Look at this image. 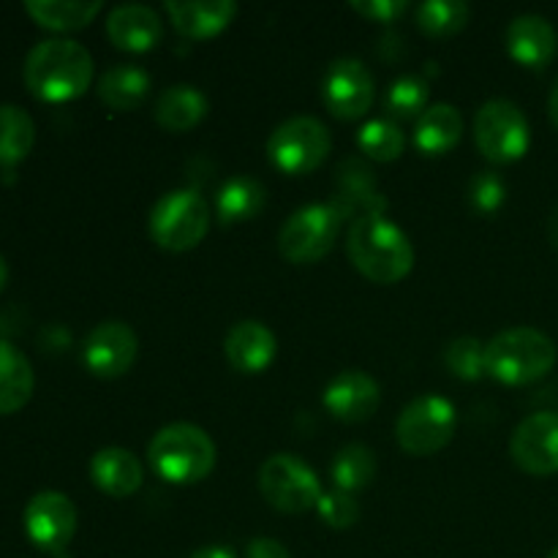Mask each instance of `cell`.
Segmentation results:
<instances>
[{"instance_id":"6da1fadb","label":"cell","mask_w":558,"mask_h":558,"mask_svg":"<svg viewBox=\"0 0 558 558\" xmlns=\"http://www.w3.org/2000/svg\"><path fill=\"white\" fill-rule=\"evenodd\" d=\"M90 52L71 38H47L25 58V85L41 101H74L90 87Z\"/></svg>"},{"instance_id":"7a4b0ae2","label":"cell","mask_w":558,"mask_h":558,"mask_svg":"<svg viewBox=\"0 0 558 558\" xmlns=\"http://www.w3.org/2000/svg\"><path fill=\"white\" fill-rule=\"evenodd\" d=\"M352 265L374 283H398L412 272L414 248L407 234L385 216L352 221L347 234Z\"/></svg>"},{"instance_id":"3957f363","label":"cell","mask_w":558,"mask_h":558,"mask_svg":"<svg viewBox=\"0 0 558 558\" xmlns=\"http://www.w3.org/2000/svg\"><path fill=\"white\" fill-rule=\"evenodd\" d=\"M150 469L172 485H194L210 477L218 450L210 436L194 423H172L147 445Z\"/></svg>"},{"instance_id":"277c9868","label":"cell","mask_w":558,"mask_h":558,"mask_svg":"<svg viewBox=\"0 0 558 558\" xmlns=\"http://www.w3.org/2000/svg\"><path fill=\"white\" fill-rule=\"evenodd\" d=\"M556 365V343L534 327H510L485 343V371L501 385L523 387Z\"/></svg>"},{"instance_id":"5b68a950","label":"cell","mask_w":558,"mask_h":558,"mask_svg":"<svg viewBox=\"0 0 558 558\" xmlns=\"http://www.w3.org/2000/svg\"><path fill=\"white\" fill-rule=\"evenodd\" d=\"M210 205L196 191L178 189L163 194L153 205L147 232H150L153 243L161 245L163 251L183 254L205 240V234L210 232Z\"/></svg>"},{"instance_id":"8992f818","label":"cell","mask_w":558,"mask_h":558,"mask_svg":"<svg viewBox=\"0 0 558 558\" xmlns=\"http://www.w3.org/2000/svg\"><path fill=\"white\" fill-rule=\"evenodd\" d=\"M259 490L270 507L287 515L316 510L322 499V485L314 469L292 452L270 456L259 466Z\"/></svg>"},{"instance_id":"52a82bcc","label":"cell","mask_w":558,"mask_h":558,"mask_svg":"<svg viewBox=\"0 0 558 558\" xmlns=\"http://www.w3.org/2000/svg\"><path fill=\"white\" fill-rule=\"evenodd\" d=\"M343 229V216L332 205H308L294 210L278 232V251L292 265H314L330 254Z\"/></svg>"},{"instance_id":"ba28073f","label":"cell","mask_w":558,"mask_h":558,"mask_svg":"<svg viewBox=\"0 0 558 558\" xmlns=\"http://www.w3.org/2000/svg\"><path fill=\"white\" fill-rule=\"evenodd\" d=\"M477 150L494 163H510L526 156L532 131L523 109L510 98H490L474 118Z\"/></svg>"},{"instance_id":"9c48e42d","label":"cell","mask_w":558,"mask_h":558,"mask_svg":"<svg viewBox=\"0 0 558 558\" xmlns=\"http://www.w3.org/2000/svg\"><path fill=\"white\" fill-rule=\"evenodd\" d=\"M458 412L447 398L423 396L407 403L396 423V439L403 452L425 458L450 445L456 436Z\"/></svg>"},{"instance_id":"30bf717a","label":"cell","mask_w":558,"mask_h":558,"mask_svg":"<svg viewBox=\"0 0 558 558\" xmlns=\"http://www.w3.org/2000/svg\"><path fill=\"white\" fill-rule=\"evenodd\" d=\"M330 131L311 114H298L278 125L267 140L272 167L287 174H308L325 163L330 153Z\"/></svg>"},{"instance_id":"8fae6325","label":"cell","mask_w":558,"mask_h":558,"mask_svg":"<svg viewBox=\"0 0 558 558\" xmlns=\"http://www.w3.org/2000/svg\"><path fill=\"white\" fill-rule=\"evenodd\" d=\"M25 532L36 548L63 556L76 532V507L60 490H41L25 507Z\"/></svg>"},{"instance_id":"7c38bea8","label":"cell","mask_w":558,"mask_h":558,"mask_svg":"<svg viewBox=\"0 0 558 558\" xmlns=\"http://www.w3.org/2000/svg\"><path fill=\"white\" fill-rule=\"evenodd\" d=\"M322 98L338 120L363 118L374 104V76L368 65L357 58L336 60L322 82Z\"/></svg>"},{"instance_id":"4fadbf2b","label":"cell","mask_w":558,"mask_h":558,"mask_svg":"<svg viewBox=\"0 0 558 558\" xmlns=\"http://www.w3.org/2000/svg\"><path fill=\"white\" fill-rule=\"evenodd\" d=\"M510 456L534 477H548L558 472V414L537 412L518 423L510 439Z\"/></svg>"},{"instance_id":"5bb4252c","label":"cell","mask_w":558,"mask_h":558,"mask_svg":"<svg viewBox=\"0 0 558 558\" xmlns=\"http://www.w3.org/2000/svg\"><path fill=\"white\" fill-rule=\"evenodd\" d=\"M140 341L125 322H101L93 327L82 347V363L98 379H118L134 365Z\"/></svg>"},{"instance_id":"9a60e30c","label":"cell","mask_w":558,"mask_h":558,"mask_svg":"<svg viewBox=\"0 0 558 558\" xmlns=\"http://www.w3.org/2000/svg\"><path fill=\"white\" fill-rule=\"evenodd\" d=\"M332 205L343 216V221H360L368 216H385L387 199L376 189V178L363 158H349L338 167L336 196Z\"/></svg>"},{"instance_id":"2e32d148","label":"cell","mask_w":558,"mask_h":558,"mask_svg":"<svg viewBox=\"0 0 558 558\" xmlns=\"http://www.w3.org/2000/svg\"><path fill=\"white\" fill-rule=\"evenodd\" d=\"M322 403L341 423H365L379 409L381 390L363 371H343L325 387Z\"/></svg>"},{"instance_id":"e0dca14e","label":"cell","mask_w":558,"mask_h":558,"mask_svg":"<svg viewBox=\"0 0 558 558\" xmlns=\"http://www.w3.org/2000/svg\"><path fill=\"white\" fill-rule=\"evenodd\" d=\"M107 36L114 47L125 52H150L161 44L163 22L150 5L125 3L109 11Z\"/></svg>"},{"instance_id":"ac0fdd59","label":"cell","mask_w":558,"mask_h":558,"mask_svg":"<svg viewBox=\"0 0 558 558\" xmlns=\"http://www.w3.org/2000/svg\"><path fill=\"white\" fill-rule=\"evenodd\" d=\"M229 365L240 374H262L272 365L278 352V341L267 325L256 319L238 322L223 341Z\"/></svg>"},{"instance_id":"d6986e66","label":"cell","mask_w":558,"mask_h":558,"mask_svg":"<svg viewBox=\"0 0 558 558\" xmlns=\"http://www.w3.org/2000/svg\"><path fill=\"white\" fill-rule=\"evenodd\" d=\"M90 480L101 494L112 499H125L136 494L145 483V466L140 458L123 447H104L90 461Z\"/></svg>"},{"instance_id":"ffe728a7","label":"cell","mask_w":558,"mask_h":558,"mask_svg":"<svg viewBox=\"0 0 558 558\" xmlns=\"http://www.w3.org/2000/svg\"><path fill=\"white\" fill-rule=\"evenodd\" d=\"M558 47V36L545 16L521 14L507 27V49L512 60L529 69H543L554 60Z\"/></svg>"},{"instance_id":"44dd1931","label":"cell","mask_w":558,"mask_h":558,"mask_svg":"<svg viewBox=\"0 0 558 558\" xmlns=\"http://www.w3.org/2000/svg\"><path fill=\"white\" fill-rule=\"evenodd\" d=\"M167 14L174 31L185 38H213L227 31L238 16V3L232 0H169Z\"/></svg>"},{"instance_id":"7402d4cb","label":"cell","mask_w":558,"mask_h":558,"mask_svg":"<svg viewBox=\"0 0 558 558\" xmlns=\"http://www.w3.org/2000/svg\"><path fill=\"white\" fill-rule=\"evenodd\" d=\"M207 109H210V104H207L205 93L196 90L194 85H174L156 98L153 114L163 131L183 134V131H191L202 123Z\"/></svg>"},{"instance_id":"603a6c76","label":"cell","mask_w":558,"mask_h":558,"mask_svg":"<svg viewBox=\"0 0 558 558\" xmlns=\"http://www.w3.org/2000/svg\"><path fill=\"white\" fill-rule=\"evenodd\" d=\"M33 365L11 341L0 338V414H14L33 398Z\"/></svg>"},{"instance_id":"cb8c5ba5","label":"cell","mask_w":558,"mask_h":558,"mask_svg":"<svg viewBox=\"0 0 558 558\" xmlns=\"http://www.w3.org/2000/svg\"><path fill=\"white\" fill-rule=\"evenodd\" d=\"M463 118L450 104H434L425 109L414 129V145L425 156H445L461 142Z\"/></svg>"},{"instance_id":"d4e9b609","label":"cell","mask_w":558,"mask_h":558,"mask_svg":"<svg viewBox=\"0 0 558 558\" xmlns=\"http://www.w3.org/2000/svg\"><path fill=\"white\" fill-rule=\"evenodd\" d=\"M150 96V74L140 65H112L98 80V98L114 112H131Z\"/></svg>"},{"instance_id":"484cf974","label":"cell","mask_w":558,"mask_h":558,"mask_svg":"<svg viewBox=\"0 0 558 558\" xmlns=\"http://www.w3.org/2000/svg\"><path fill=\"white\" fill-rule=\"evenodd\" d=\"M104 5L98 0H27L25 11L36 20V25L47 31L69 33L82 31L98 16Z\"/></svg>"},{"instance_id":"4316f807","label":"cell","mask_w":558,"mask_h":558,"mask_svg":"<svg viewBox=\"0 0 558 558\" xmlns=\"http://www.w3.org/2000/svg\"><path fill=\"white\" fill-rule=\"evenodd\" d=\"M267 191L259 180L248 178V174H238V178L227 180L218 191L216 210L221 223H240L251 221L265 210Z\"/></svg>"},{"instance_id":"83f0119b","label":"cell","mask_w":558,"mask_h":558,"mask_svg":"<svg viewBox=\"0 0 558 558\" xmlns=\"http://www.w3.org/2000/svg\"><path fill=\"white\" fill-rule=\"evenodd\" d=\"M36 145V123L16 104H0V167L11 169L25 161Z\"/></svg>"},{"instance_id":"f1b7e54d","label":"cell","mask_w":558,"mask_h":558,"mask_svg":"<svg viewBox=\"0 0 558 558\" xmlns=\"http://www.w3.org/2000/svg\"><path fill=\"white\" fill-rule=\"evenodd\" d=\"M376 477V456L371 447L365 445H347L338 450L336 461H332V483L336 490L343 494H357V490L368 488Z\"/></svg>"},{"instance_id":"f546056e","label":"cell","mask_w":558,"mask_h":558,"mask_svg":"<svg viewBox=\"0 0 558 558\" xmlns=\"http://www.w3.org/2000/svg\"><path fill=\"white\" fill-rule=\"evenodd\" d=\"M469 14L472 11L463 0H425L414 11V20L425 36L450 38L466 27Z\"/></svg>"},{"instance_id":"4dcf8cb0","label":"cell","mask_w":558,"mask_h":558,"mask_svg":"<svg viewBox=\"0 0 558 558\" xmlns=\"http://www.w3.org/2000/svg\"><path fill=\"white\" fill-rule=\"evenodd\" d=\"M357 145L371 161H396L407 147V134L392 118H374L357 131Z\"/></svg>"},{"instance_id":"1f68e13d","label":"cell","mask_w":558,"mask_h":558,"mask_svg":"<svg viewBox=\"0 0 558 558\" xmlns=\"http://www.w3.org/2000/svg\"><path fill=\"white\" fill-rule=\"evenodd\" d=\"M428 82L417 74L398 76L385 93V109L392 118H417L428 109Z\"/></svg>"},{"instance_id":"d6a6232c","label":"cell","mask_w":558,"mask_h":558,"mask_svg":"<svg viewBox=\"0 0 558 558\" xmlns=\"http://www.w3.org/2000/svg\"><path fill=\"white\" fill-rule=\"evenodd\" d=\"M445 365L452 376L463 381H477L488 374L485 371V347L472 336L456 338V341L447 343Z\"/></svg>"},{"instance_id":"836d02e7","label":"cell","mask_w":558,"mask_h":558,"mask_svg":"<svg viewBox=\"0 0 558 558\" xmlns=\"http://www.w3.org/2000/svg\"><path fill=\"white\" fill-rule=\"evenodd\" d=\"M322 521L330 529H352L360 521V505L352 494H343V490H330V494H322L319 505H316Z\"/></svg>"},{"instance_id":"e575fe53","label":"cell","mask_w":558,"mask_h":558,"mask_svg":"<svg viewBox=\"0 0 558 558\" xmlns=\"http://www.w3.org/2000/svg\"><path fill=\"white\" fill-rule=\"evenodd\" d=\"M507 185L505 180L496 172H480L477 178L469 185V199H472L474 210H480L483 216H494L501 205H505Z\"/></svg>"},{"instance_id":"d590c367","label":"cell","mask_w":558,"mask_h":558,"mask_svg":"<svg viewBox=\"0 0 558 558\" xmlns=\"http://www.w3.org/2000/svg\"><path fill=\"white\" fill-rule=\"evenodd\" d=\"M352 9L357 11L363 20L381 22V25H390L398 16H403L409 11L407 0H354Z\"/></svg>"},{"instance_id":"8d00e7d4","label":"cell","mask_w":558,"mask_h":558,"mask_svg":"<svg viewBox=\"0 0 558 558\" xmlns=\"http://www.w3.org/2000/svg\"><path fill=\"white\" fill-rule=\"evenodd\" d=\"M245 558H292L278 539L272 537H254L245 548Z\"/></svg>"},{"instance_id":"74e56055","label":"cell","mask_w":558,"mask_h":558,"mask_svg":"<svg viewBox=\"0 0 558 558\" xmlns=\"http://www.w3.org/2000/svg\"><path fill=\"white\" fill-rule=\"evenodd\" d=\"M189 558H234V554L229 548H218V545H210V548H199L196 554H191Z\"/></svg>"},{"instance_id":"f35d334b","label":"cell","mask_w":558,"mask_h":558,"mask_svg":"<svg viewBox=\"0 0 558 558\" xmlns=\"http://www.w3.org/2000/svg\"><path fill=\"white\" fill-rule=\"evenodd\" d=\"M548 240H550V245L558 251V205L554 207V213H550V218H548Z\"/></svg>"},{"instance_id":"ab89813d","label":"cell","mask_w":558,"mask_h":558,"mask_svg":"<svg viewBox=\"0 0 558 558\" xmlns=\"http://www.w3.org/2000/svg\"><path fill=\"white\" fill-rule=\"evenodd\" d=\"M548 112H550V120H554V125L558 129V82H556L554 90H550V98H548Z\"/></svg>"},{"instance_id":"60d3db41","label":"cell","mask_w":558,"mask_h":558,"mask_svg":"<svg viewBox=\"0 0 558 558\" xmlns=\"http://www.w3.org/2000/svg\"><path fill=\"white\" fill-rule=\"evenodd\" d=\"M5 281H9V262H5V256L0 254V289L5 287Z\"/></svg>"},{"instance_id":"b9f144b4","label":"cell","mask_w":558,"mask_h":558,"mask_svg":"<svg viewBox=\"0 0 558 558\" xmlns=\"http://www.w3.org/2000/svg\"><path fill=\"white\" fill-rule=\"evenodd\" d=\"M545 558H558V545H556V548H554V550H550V554H548V556H545Z\"/></svg>"}]
</instances>
